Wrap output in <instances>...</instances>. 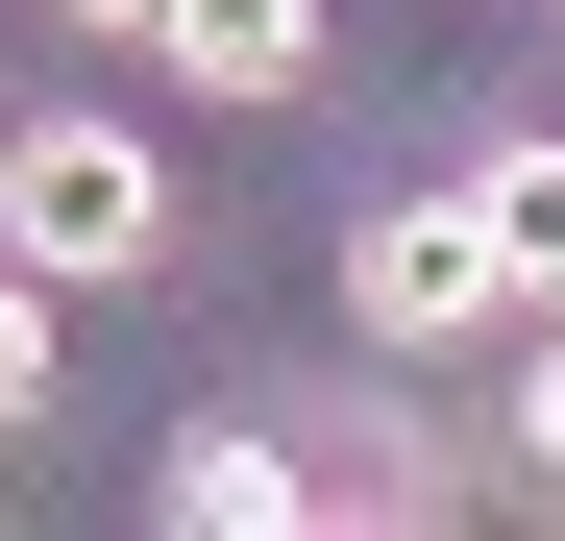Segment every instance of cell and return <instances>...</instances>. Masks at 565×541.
Listing matches in <instances>:
<instances>
[{"instance_id":"obj_1","label":"cell","mask_w":565,"mask_h":541,"mask_svg":"<svg viewBox=\"0 0 565 541\" xmlns=\"http://www.w3.org/2000/svg\"><path fill=\"white\" fill-rule=\"evenodd\" d=\"M0 246H25L50 296L172 270V172H148V124H0Z\"/></svg>"},{"instance_id":"obj_2","label":"cell","mask_w":565,"mask_h":541,"mask_svg":"<svg viewBox=\"0 0 565 541\" xmlns=\"http://www.w3.org/2000/svg\"><path fill=\"white\" fill-rule=\"evenodd\" d=\"M344 320H369V344L516 320V222H492V198H369V222H344Z\"/></svg>"},{"instance_id":"obj_3","label":"cell","mask_w":565,"mask_h":541,"mask_svg":"<svg viewBox=\"0 0 565 541\" xmlns=\"http://www.w3.org/2000/svg\"><path fill=\"white\" fill-rule=\"evenodd\" d=\"M148 50L198 74V99H320V0H172Z\"/></svg>"},{"instance_id":"obj_4","label":"cell","mask_w":565,"mask_h":541,"mask_svg":"<svg viewBox=\"0 0 565 541\" xmlns=\"http://www.w3.org/2000/svg\"><path fill=\"white\" fill-rule=\"evenodd\" d=\"M148 517H172V541H270V517H320V468H296V443H172Z\"/></svg>"},{"instance_id":"obj_5","label":"cell","mask_w":565,"mask_h":541,"mask_svg":"<svg viewBox=\"0 0 565 541\" xmlns=\"http://www.w3.org/2000/svg\"><path fill=\"white\" fill-rule=\"evenodd\" d=\"M467 198L516 222V296H565V148H492V172H467Z\"/></svg>"},{"instance_id":"obj_6","label":"cell","mask_w":565,"mask_h":541,"mask_svg":"<svg viewBox=\"0 0 565 541\" xmlns=\"http://www.w3.org/2000/svg\"><path fill=\"white\" fill-rule=\"evenodd\" d=\"M25 418H50V270L0 246V443H25Z\"/></svg>"},{"instance_id":"obj_7","label":"cell","mask_w":565,"mask_h":541,"mask_svg":"<svg viewBox=\"0 0 565 541\" xmlns=\"http://www.w3.org/2000/svg\"><path fill=\"white\" fill-rule=\"evenodd\" d=\"M492 443H516V468L565 492V344H541V370H516V418H492Z\"/></svg>"},{"instance_id":"obj_8","label":"cell","mask_w":565,"mask_h":541,"mask_svg":"<svg viewBox=\"0 0 565 541\" xmlns=\"http://www.w3.org/2000/svg\"><path fill=\"white\" fill-rule=\"evenodd\" d=\"M50 25H124V50H148V25H172V0H50Z\"/></svg>"}]
</instances>
